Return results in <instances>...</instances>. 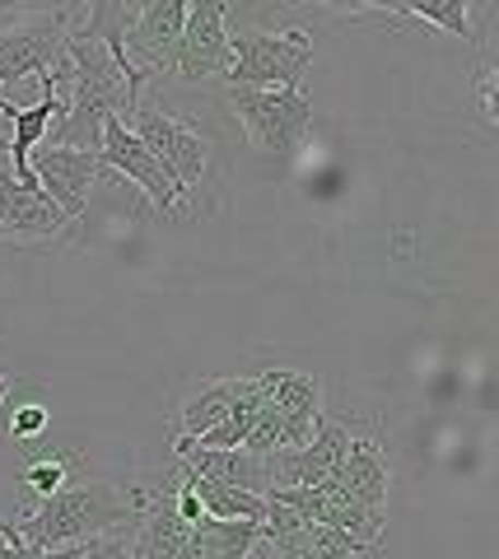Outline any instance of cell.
Here are the masks:
<instances>
[{"label": "cell", "instance_id": "obj_1", "mask_svg": "<svg viewBox=\"0 0 499 559\" xmlns=\"http://www.w3.org/2000/svg\"><path fill=\"white\" fill-rule=\"evenodd\" d=\"M135 527L131 495L108 480H80L66 485L61 495L43 499L33 513H20L10 522V532L33 550H57V546H80V540L108 536Z\"/></svg>", "mask_w": 499, "mask_h": 559}, {"label": "cell", "instance_id": "obj_2", "mask_svg": "<svg viewBox=\"0 0 499 559\" xmlns=\"http://www.w3.org/2000/svg\"><path fill=\"white\" fill-rule=\"evenodd\" d=\"M308 66H313V38L304 28L229 33V90H299Z\"/></svg>", "mask_w": 499, "mask_h": 559}, {"label": "cell", "instance_id": "obj_3", "mask_svg": "<svg viewBox=\"0 0 499 559\" xmlns=\"http://www.w3.org/2000/svg\"><path fill=\"white\" fill-rule=\"evenodd\" d=\"M229 103L248 131V145L262 154H289L313 127V103L304 90H229Z\"/></svg>", "mask_w": 499, "mask_h": 559}, {"label": "cell", "instance_id": "obj_4", "mask_svg": "<svg viewBox=\"0 0 499 559\" xmlns=\"http://www.w3.org/2000/svg\"><path fill=\"white\" fill-rule=\"evenodd\" d=\"M131 135L141 140V145L159 159V168L182 187V197L192 187H201V178L211 173V140H205L197 127H187V121L168 117L159 108H135L127 117Z\"/></svg>", "mask_w": 499, "mask_h": 559}, {"label": "cell", "instance_id": "obj_5", "mask_svg": "<svg viewBox=\"0 0 499 559\" xmlns=\"http://www.w3.org/2000/svg\"><path fill=\"white\" fill-rule=\"evenodd\" d=\"M66 33H71V10H43V14H24V20H5L0 24V84L57 70Z\"/></svg>", "mask_w": 499, "mask_h": 559}, {"label": "cell", "instance_id": "obj_6", "mask_svg": "<svg viewBox=\"0 0 499 559\" xmlns=\"http://www.w3.org/2000/svg\"><path fill=\"white\" fill-rule=\"evenodd\" d=\"M182 20H187V0H150V5H131L127 10L122 51L145 80L159 75V70H174Z\"/></svg>", "mask_w": 499, "mask_h": 559}, {"label": "cell", "instance_id": "obj_7", "mask_svg": "<svg viewBox=\"0 0 499 559\" xmlns=\"http://www.w3.org/2000/svg\"><path fill=\"white\" fill-rule=\"evenodd\" d=\"M174 70L187 84L229 75V5H219V0H197V5H187Z\"/></svg>", "mask_w": 499, "mask_h": 559}, {"label": "cell", "instance_id": "obj_8", "mask_svg": "<svg viewBox=\"0 0 499 559\" xmlns=\"http://www.w3.org/2000/svg\"><path fill=\"white\" fill-rule=\"evenodd\" d=\"M98 164H108V168H117L122 178H131L135 187L150 197V205L159 210V215H174V210L187 201L182 197V187L168 178V173L159 168V159L141 145V140L131 135V127L127 121H103V150H98Z\"/></svg>", "mask_w": 499, "mask_h": 559}, {"label": "cell", "instance_id": "obj_9", "mask_svg": "<svg viewBox=\"0 0 499 559\" xmlns=\"http://www.w3.org/2000/svg\"><path fill=\"white\" fill-rule=\"evenodd\" d=\"M28 168H33V178H38V187L51 197V205H57L66 219H75V215H84V205H90V187L103 164L80 150L38 145L28 154Z\"/></svg>", "mask_w": 499, "mask_h": 559}, {"label": "cell", "instance_id": "obj_10", "mask_svg": "<svg viewBox=\"0 0 499 559\" xmlns=\"http://www.w3.org/2000/svg\"><path fill=\"white\" fill-rule=\"evenodd\" d=\"M262 388V401L271 411L285 415V429H289V448H304L308 439L318 433L322 425V388L313 373H299V369H271L257 378Z\"/></svg>", "mask_w": 499, "mask_h": 559}, {"label": "cell", "instance_id": "obj_11", "mask_svg": "<svg viewBox=\"0 0 499 559\" xmlns=\"http://www.w3.org/2000/svg\"><path fill=\"white\" fill-rule=\"evenodd\" d=\"M66 219L51 197L38 187V178H14L10 168H0V234L14 238H51L66 229Z\"/></svg>", "mask_w": 499, "mask_h": 559}, {"label": "cell", "instance_id": "obj_12", "mask_svg": "<svg viewBox=\"0 0 499 559\" xmlns=\"http://www.w3.org/2000/svg\"><path fill=\"white\" fill-rule=\"evenodd\" d=\"M262 406V388L257 378H215V382H201L197 396L182 406V433L178 439L197 443L201 433H211L215 425H225L234 411H252Z\"/></svg>", "mask_w": 499, "mask_h": 559}, {"label": "cell", "instance_id": "obj_13", "mask_svg": "<svg viewBox=\"0 0 499 559\" xmlns=\"http://www.w3.org/2000/svg\"><path fill=\"white\" fill-rule=\"evenodd\" d=\"M43 80V98L33 108H14V103L0 94V117L10 121V173L14 178H33L28 168V154L47 140V127L61 117V90H57V75H38Z\"/></svg>", "mask_w": 499, "mask_h": 559}, {"label": "cell", "instance_id": "obj_14", "mask_svg": "<svg viewBox=\"0 0 499 559\" xmlns=\"http://www.w3.org/2000/svg\"><path fill=\"white\" fill-rule=\"evenodd\" d=\"M174 462H182L187 471L197 476L215 480V485H234V489H248V495H266L271 489V466L266 457H252L243 448H187V443H174Z\"/></svg>", "mask_w": 499, "mask_h": 559}, {"label": "cell", "instance_id": "obj_15", "mask_svg": "<svg viewBox=\"0 0 499 559\" xmlns=\"http://www.w3.org/2000/svg\"><path fill=\"white\" fill-rule=\"evenodd\" d=\"M332 485H341L351 499L365 503V509L383 513V503H388V452H383V443H378L373 433H355L351 429L346 457H341Z\"/></svg>", "mask_w": 499, "mask_h": 559}, {"label": "cell", "instance_id": "obj_16", "mask_svg": "<svg viewBox=\"0 0 499 559\" xmlns=\"http://www.w3.org/2000/svg\"><path fill=\"white\" fill-rule=\"evenodd\" d=\"M257 540H262V522L201 518V522L187 527V540H182L178 559H248Z\"/></svg>", "mask_w": 499, "mask_h": 559}, {"label": "cell", "instance_id": "obj_17", "mask_svg": "<svg viewBox=\"0 0 499 559\" xmlns=\"http://www.w3.org/2000/svg\"><path fill=\"white\" fill-rule=\"evenodd\" d=\"M275 555L281 559H355V555H369V546H359V540H351L336 527L308 522V527H299L295 536L275 540Z\"/></svg>", "mask_w": 499, "mask_h": 559}, {"label": "cell", "instance_id": "obj_18", "mask_svg": "<svg viewBox=\"0 0 499 559\" xmlns=\"http://www.w3.org/2000/svg\"><path fill=\"white\" fill-rule=\"evenodd\" d=\"M388 14H402V20H411V24L443 28V33H453V38H462V43L476 38L467 0H406V5H392Z\"/></svg>", "mask_w": 499, "mask_h": 559}, {"label": "cell", "instance_id": "obj_19", "mask_svg": "<svg viewBox=\"0 0 499 559\" xmlns=\"http://www.w3.org/2000/svg\"><path fill=\"white\" fill-rule=\"evenodd\" d=\"M66 480H71V457H66V452H57V457H43V462H28L24 476H20L24 495H33L38 503L51 499V495H61Z\"/></svg>", "mask_w": 499, "mask_h": 559}, {"label": "cell", "instance_id": "obj_20", "mask_svg": "<svg viewBox=\"0 0 499 559\" xmlns=\"http://www.w3.org/2000/svg\"><path fill=\"white\" fill-rule=\"evenodd\" d=\"M495 84H499V75H495V61H480V66H476V103H480V121H486V127H499Z\"/></svg>", "mask_w": 499, "mask_h": 559}, {"label": "cell", "instance_id": "obj_21", "mask_svg": "<svg viewBox=\"0 0 499 559\" xmlns=\"http://www.w3.org/2000/svg\"><path fill=\"white\" fill-rule=\"evenodd\" d=\"M43 429H47V411H43V406H14V411H10V433H14L20 443L43 439Z\"/></svg>", "mask_w": 499, "mask_h": 559}, {"label": "cell", "instance_id": "obj_22", "mask_svg": "<svg viewBox=\"0 0 499 559\" xmlns=\"http://www.w3.org/2000/svg\"><path fill=\"white\" fill-rule=\"evenodd\" d=\"M80 559H131V536L122 532H108V536H94L90 546H84Z\"/></svg>", "mask_w": 499, "mask_h": 559}, {"label": "cell", "instance_id": "obj_23", "mask_svg": "<svg viewBox=\"0 0 499 559\" xmlns=\"http://www.w3.org/2000/svg\"><path fill=\"white\" fill-rule=\"evenodd\" d=\"M5 401H10V382L0 378V406H5Z\"/></svg>", "mask_w": 499, "mask_h": 559}]
</instances>
